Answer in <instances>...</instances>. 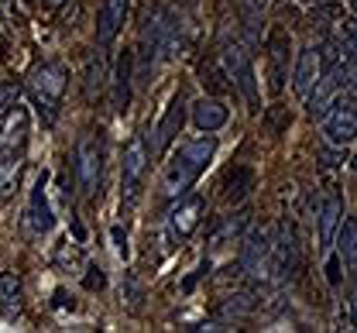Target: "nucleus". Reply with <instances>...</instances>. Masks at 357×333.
I'll list each match as a JSON object with an SVG mask.
<instances>
[{
    "label": "nucleus",
    "instance_id": "11",
    "mask_svg": "<svg viewBox=\"0 0 357 333\" xmlns=\"http://www.w3.org/2000/svg\"><path fill=\"white\" fill-rule=\"evenodd\" d=\"M344 224V203L337 192H330L323 203H319V213H316V247L319 251H330V244L337 240V231Z\"/></svg>",
    "mask_w": 357,
    "mask_h": 333
},
{
    "label": "nucleus",
    "instance_id": "10",
    "mask_svg": "<svg viewBox=\"0 0 357 333\" xmlns=\"http://www.w3.org/2000/svg\"><path fill=\"white\" fill-rule=\"evenodd\" d=\"M151 158V148L144 138H134L128 148H124V162H121V179H124V192L128 199L137 196V186H141V176H144V165Z\"/></svg>",
    "mask_w": 357,
    "mask_h": 333
},
{
    "label": "nucleus",
    "instance_id": "18",
    "mask_svg": "<svg viewBox=\"0 0 357 333\" xmlns=\"http://www.w3.org/2000/svg\"><path fill=\"white\" fill-rule=\"evenodd\" d=\"M255 189V169L244 162H234L223 176V199L227 203H241L248 192Z\"/></svg>",
    "mask_w": 357,
    "mask_h": 333
},
{
    "label": "nucleus",
    "instance_id": "15",
    "mask_svg": "<svg viewBox=\"0 0 357 333\" xmlns=\"http://www.w3.org/2000/svg\"><path fill=\"white\" fill-rule=\"evenodd\" d=\"M52 227H55V217H52V206H48V196H45V176H42L35 192H31V206H28V213H24V231H28L31 238H42Z\"/></svg>",
    "mask_w": 357,
    "mask_h": 333
},
{
    "label": "nucleus",
    "instance_id": "13",
    "mask_svg": "<svg viewBox=\"0 0 357 333\" xmlns=\"http://www.w3.org/2000/svg\"><path fill=\"white\" fill-rule=\"evenodd\" d=\"M28 141V107L14 103L7 114H0V151H24Z\"/></svg>",
    "mask_w": 357,
    "mask_h": 333
},
{
    "label": "nucleus",
    "instance_id": "29",
    "mask_svg": "<svg viewBox=\"0 0 357 333\" xmlns=\"http://www.w3.org/2000/svg\"><path fill=\"white\" fill-rule=\"evenodd\" d=\"M55 265H59V268H79V265H83L79 247H76V244H69V240H62V244H59V251H55Z\"/></svg>",
    "mask_w": 357,
    "mask_h": 333
},
{
    "label": "nucleus",
    "instance_id": "7",
    "mask_svg": "<svg viewBox=\"0 0 357 333\" xmlns=\"http://www.w3.org/2000/svg\"><path fill=\"white\" fill-rule=\"evenodd\" d=\"M182 124H185V100L182 93H176L169 100V107H165V114H162V121H158V127L151 131V138H148V148H151V158H158L169 144L178 138V131H182Z\"/></svg>",
    "mask_w": 357,
    "mask_h": 333
},
{
    "label": "nucleus",
    "instance_id": "8",
    "mask_svg": "<svg viewBox=\"0 0 357 333\" xmlns=\"http://www.w3.org/2000/svg\"><path fill=\"white\" fill-rule=\"evenodd\" d=\"M203 213H206V199L203 196H185L176 210L169 213V244H182L199 227Z\"/></svg>",
    "mask_w": 357,
    "mask_h": 333
},
{
    "label": "nucleus",
    "instance_id": "30",
    "mask_svg": "<svg viewBox=\"0 0 357 333\" xmlns=\"http://www.w3.org/2000/svg\"><path fill=\"white\" fill-rule=\"evenodd\" d=\"M17 93H21V90H17L14 83H0V114H7V110L17 103Z\"/></svg>",
    "mask_w": 357,
    "mask_h": 333
},
{
    "label": "nucleus",
    "instance_id": "19",
    "mask_svg": "<svg viewBox=\"0 0 357 333\" xmlns=\"http://www.w3.org/2000/svg\"><path fill=\"white\" fill-rule=\"evenodd\" d=\"M337 254L344 261L347 272H357V220H344L340 231H337Z\"/></svg>",
    "mask_w": 357,
    "mask_h": 333
},
{
    "label": "nucleus",
    "instance_id": "22",
    "mask_svg": "<svg viewBox=\"0 0 357 333\" xmlns=\"http://www.w3.org/2000/svg\"><path fill=\"white\" fill-rule=\"evenodd\" d=\"M17 169H21V151H0V196H10L17 186Z\"/></svg>",
    "mask_w": 357,
    "mask_h": 333
},
{
    "label": "nucleus",
    "instance_id": "17",
    "mask_svg": "<svg viewBox=\"0 0 357 333\" xmlns=\"http://www.w3.org/2000/svg\"><path fill=\"white\" fill-rule=\"evenodd\" d=\"M192 124H196L199 131H206V134L220 131L223 124H227V107H223L217 96L196 100V103H192Z\"/></svg>",
    "mask_w": 357,
    "mask_h": 333
},
{
    "label": "nucleus",
    "instance_id": "34",
    "mask_svg": "<svg viewBox=\"0 0 357 333\" xmlns=\"http://www.w3.org/2000/svg\"><path fill=\"white\" fill-rule=\"evenodd\" d=\"M14 3H17V0H0V17H3V14H10V10H14Z\"/></svg>",
    "mask_w": 357,
    "mask_h": 333
},
{
    "label": "nucleus",
    "instance_id": "37",
    "mask_svg": "<svg viewBox=\"0 0 357 333\" xmlns=\"http://www.w3.org/2000/svg\"><path fill=\"white\" fill-rule=\"evenodd\" d=\"M351 313H354V323H357V295H354V302H351Z\"/></svg>",
    "mask_w": 357,
    "mask_h": 333
},
{
    "label": "nucleus",
    "instance_id": "27",
    "mask_svg": "<svg viewBox=\"0 0 357 333\" xmlns=\"http://www.w3.org/2000/svg\"><path fill=\"white\" fill-rule=\"evenodd\" d=\"M223 316H248L255 309V299L248 292H237V295H227V302L220 306Z\"/></svg>",
    "mask_w": 357,
    "mask_h": 333
},
{
    "label": "nucleus",
    "instance_id": "4",
    "mask_svg": "<svg viewBox=\"0 0 357 333\" xmlns=\"http://www.w3.org/2000/svg\"><path fill=\"white\" fill-rule=\"evenodd\" d=\"M241 272L255 282H261L271 268V234L265 227H251L241 240V258H237Z\"/></svg>",
    "mask_w": 357,
    "mask_h": 333
},
{
    "label": "nucleus",
    "instance_id": "1",
    "mask_svg": "<svg viewBox=\"0 0 357 333\" xmlns=\"http://www.w3.org/2000/svg\"><path fill=\"white\" fill-rule=\"evenodd\" d=\"M213 151H217V138H213V134L182 144L176 155H172V162H169V169H165V179H162L165 196H182V192L189 189V186L203 176V169L210 165Z\"/></svg>",
    "mask_w": 357,
    "mask_h": 333
},
{
    "label": "nucleus",
    "instance_id": "32",
    "mask_svg": "<svg viewBox=\"0 0 357 333\" xmlns=\"http://www.w3.org/2000/svg\"><path fill=\"white\" fill-rule=\"evenodd\" d=\"M340 265H344V261H340V254L326 261V279H330V286H340Z\"/></svg>",
    "mask_w": 357,
    "mask_h": 333
},
{
    "label": "nucleus",
    "instance_id": "6",
    "mask_svg": "<svg viewBox=\"0 0 357 333\" xmlns=\"http://www.w3.org/2000/svg\"><path fill=\"white\" fill-rule=\"evenodd\" d=\"M100 176H103V141L100 134H86L76 144V186L83 196H93L100 189Z\"/></svg>",
    "mask_w": 357,
    "mask_h": 333
},
{
    "label": "nucleus",
    "instance_id": "3",
    "mask_svg": "<svg viewBox=\"0 0 357 333\" xmlns=\"http://www.w3.org/2000/svg\"><path fill=\"white\" fill-rule=\"evenodd\" d=\"M223 72L230 76V86L248 100V110H261V96H258V76H255V62L244 42H227L223 45Z\"/></svg>",
    "mask_w": 357,
    "mask_h": 333
},
{
    "label": "nucleus",
    "instance_id": "28",
    "mask_svg": "<svg viewBox=\"0 0 357 333\" xmlns=\"http://www.w3.org/2000/svg\"><path fill=\"white\" fill-rule=\"evenodd\" d=\"M316 158H319V165H326V169H337V165H344L347 162V151H344V144H319V151H316Z\"/></svg>",
    "mask_w": 357,
    "mask_h": 333
},
{
    "label": "nucleus",
    "instance_id": "24",
    "mask_svg": "<svg viewBox=\"0 0 357 333\" xmlns=\"http://www.w3.org/2000/svg\"><path fill=\"white\" fill-rule=\"evenodd\" d=\"M128 103H131V52H124L117 62V110L124 114Z\"/></svg>",
    "mask_w": 357,
    "mask_h": 333
},
{
    "label": "nucleus",
    "instance_id": "20",
    "mask_svg": "<svg viewBox=\"0 0 357 333\" xmlns=\"http://www.w3.org/2000/svg\"><path fill=\"white\" fill-rule=\"evenodd\" d=\"M0 313L7 320L21 313V279L14 272H0Z\"/></svg>",
    "mask_w": 357,
    "mask_h": 333
},
{
    "label": "nucleus",
    "instance_id": "35",
    "mask_svg": "<svg viewBox=\"0 0 357 333\" xmlns=\"http://www.w3.org/2000/svg\"><path fill=\"white\" fill-rule=\"evenodd\" d=\"M347 93L357 96V69H354V76H351V83H347Z\"/></svg>",
    "mask_w": 357,
    "mask_h": 333
},
{
    "label": "nucleus",
    "instance_id": "9",
    "mask_svg": "<svg viewBox=\"0 0 357 333\" xmlns=\"http://www.w3.org/2000/svg\"><path fill=\"white\" fill-rule=\"evenodd\" d=\"M351 138H357V96L347 93V100H337L326 114V141L347 144Z\"/></svg>",
    "mask_w": 357,
    "mask_h": 333
},
{
    "label": "nucleus",
    "instance_id": "16",
    "mask_svg": "<svg viewBox=\"0 0 357 333\" xmlns=\"http://www.w3.org/2000/svg\"><path fill=\"white\" fill-rule=\"evenodd\" d=\"M323 76V62H319V48L310 45L299 52V59H296V72H292V90L303 96H310V90L316 86V79Z\"/></svg>",
    "mask_w": 357,
    "mask_h": 333
},
{
    "label": "nucleus",
    "instance_id": "31",
    "mask_svg": "<svg viewBox=\"0 0 357 333\" xmlns=\"http://www.w3.org/2000/svg\"><path fill=\"white\" fill-rule=\"evenodd\" d=\"M83 286H86L89 292H93V288H103V286H107V279H103V272H100L96 265H89V268H86V275H83Z\"/></svg>",
    "mask_w": 357,
    "mask_h": 333
},
{
    "label": "nucleus",
    "instance_id": "21",
    "mask_svg": "<svg viewBox=\"0 0 357 333\" xmlns=\"http://www.w3.org/2000/svg\"><path fill=\"white\" fill-rule=\"evenodd\" d=\"M103 79H107L103 52H93L86 59V79H83V96H86V103H96V96L103 90Z\"/></svg>",
    "mask_w": 357,
    "mask_h": 333
},
{
    "label": "nucleus",
    "instance_id": "38",
    "mask_svg": "<svg viewBox=\"0 0 357 333\" xmlns=\"http://www.w3.org/2000/svg\"><path fill=\"white\" fill-rule=\"evenodd\" d=\"M351 169H357V155H354V158H351Z\"/></svg>",
    "mask_w": 357,
    "mask_h": 333
},
{
    "label": "nucleus",
    "instance_id": "25",
    "mask_svg": "<svg viewBox=\"0 0 357 333\" xmlns=\"http://www.w3.org/2000/svg\"><path fill=\"white\" fill-rule=\"evenodd\" d=\"M265 7L268 0H241V17H244V28L251 31V38H258V28L265 21Z\"/></svg>",
    "mask_w": 357,
    "mask_h": 333
},
{
    "label": "nucleus",
    "instance_id": "23",
    "mask_svg": "<svg viewBox=\"0 0 357 333\" xmlns=\"http://www.w3.org/2000/svg\"><path fill=\"white\" fill-rule=\"evenodd\" d=\"M248 224H251V213H248V210H241V213L227 217V220H223V227L213 234V247H223V244H230L234 238H241Z\"/></svg>",
    "mask_w": 357,
    "mask_h": 333
},
{
    "label": "nucleus",
    "instance_id": "12",
    "mask_svg": "<svg viewBox=\"0 0 357 333\" xmlns=\"http://www.w3.org/2000/svg\"><path fill=\"white\" fill-rule=\"evenodd\" d=\"M128 10H131V0H103L100 3V14H96V42L100 48H107L124 28L128 21Z\"/></svg>",
    "mask_w": 357,
    "mask_h": 333
},
{
    "label": "nucleus",
    "instance_id": "36",
    "mask_svg": "<svg viewBox=\"0 0 357 333\" xmlns=\"http://www.w3.org/2000/svg\"><path fill=\"white\" fill-rule=\"evenodd\" d=\"M303 3H310V7H323L326 0H303Z\"/></svg>",
    "mask_w": 357,
    "mask_h": 333
},
{
    "label": "nucleus",
    "instance_id": "14",
    "mask_svg": "<svg viewBox=\"0 0 357 333\" xmlns=\"http://www.w3.org/2000/svg\"><path fill=\"white\" fill-rule=\"evenodd\" d=\"M289 76V35L282 28L271 31L268 38V79H271V93H282Z\"/></svg>",
    "mask_w": 357,
    "mask_h": 333
},
{
    "label": "nucleus",
    "instance_id": "26",
    "mask_svg": "<svg viewBox=\"0 0 357 333\" xmlns=\"http://www.w3.org/2000/svg\"><path fill=\"white\" fill-rule=\"evenodd\" d=\"M337 38H340V48H344L351 59H357V21L354 17H344V21L337 24Z\"/></svg>",
    "mask_w": 357,
    "mask_h": 333
},
{
    "label": "nucleus",
    "instance_id": "2",
    "mask_svg": "<svg viewBox=\"0 0 357 333\" xmlns=\"http://www.w3.org/2000/svg\"><path fill=\"white\" fill-rule=\"evenodd\" d=\"M28 90H31V100H35L38 114L45 117V124H52L59 117V103H62V93H66V69L59 62L35 65L31 76H28Z\"/></svg>",
    "mask_w": 357,
    "mask_h": 333
},
{
    "label": "nucleus",
    "instance_id": "33",
    "mask_svg": "<svg viewBox=\"0 0 357 333\" xmlns=\"http://www.w3.org/2000/svg\"><path fill=\"white\" fill-rule=\"evenodd\" d=\"M114 240H117V254L128 258V234H124L121 227H114Z\"/></svg>",
    "mask_w": 357,
    "mask_h": 333
},
{
    "label": "nucleus",
    "instance_id": "5",
    "mask_svg": "<svg viewBox=\"0 0 357 333\" xmlns=\"http://www.w3.org/2000/svg\"><path fill=\"white\" fill-rule=\"evenodd\" d=\"M271 272L282 282H292L303 272V251H299V238H296V227L292 224H282L278 227V238L271 240Z\"/></svg>",
    "mask_w": 357,
    "mask_h": 333
}]
</instances>
